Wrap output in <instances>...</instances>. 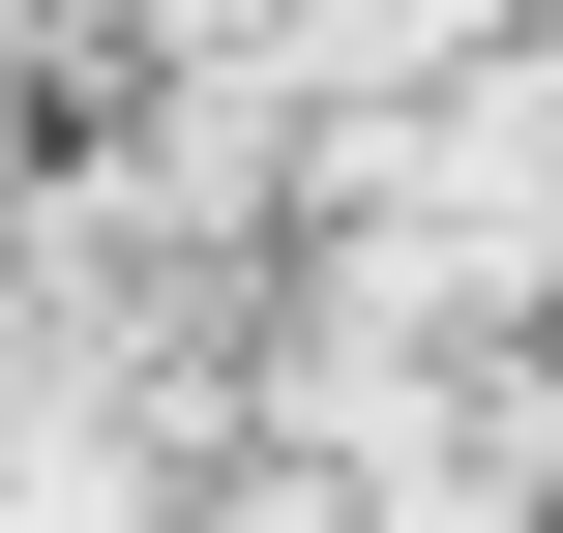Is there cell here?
<instances>
[{"label": "cell", "mask_w": 563, "mask_h": 533, "mask_svg": "<svg viewBox=\"0 0 563 533\" xmlns=\"http://www.w3.org/2000/svg\"><path fill=\"white\" fill-rule=\"evenodd\" d=\"M356 237H386V297H563V119H416L356 178Z\"/></svg>", "instance_id": "obj_1"}]
</instances>
